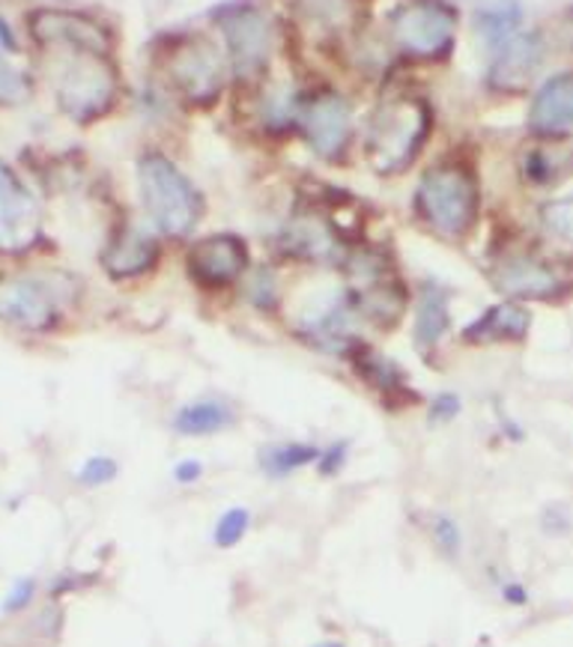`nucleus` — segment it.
<instances>
[{
  "mask_svg": "<svg viewBox=\"0 0 573 647\" xmlns=\"http://www.w3.org/2000/svg\"><path fill=\"white\" fill-rule=\"evenodd\" d=\"M60 51L54 69V93L60 111L79 123L105 116L117 102L120 81L105 51L54 49Z\"/></svg>",
  "mask_w": 573,
  "mask_h": 647,
  "instance_id": "f257e3e1",
  "label": "nucleus"
},
{
  "mask_svg": "<svg viewBox=\"0 0 573 647\" xmlns=\"http://www.w3.org/2000/svg\"><path fill=\"white\" fill-rule=\"evenodd\" d=\"M137 183L150 222L165 236L180 239L195 230L201 218V194L171 158L158 153L144 155L137 162Z\"/></svg>",
  "mask_w": 573,
  "mask_h": 647,
  "instance_id": "f03ea898",
  "label": "nucleus"
},
{
  "mask_svg": "<svg viewBox=\"0 0 573 647\" xmlns=\"http://www.w3.org/2000/svg\"><path fill=\"white\" fill-rule=\"evenodd\" d=\"M416 206L421 218L448 239L467 236L481 209L475 174L463 165L430 167L418 183Z\"/></svg>",
  "mask_w": 573,
  "mask_h": 647,
  "instance_id": "7ed1b4c3",
  "label": "nucleus"
},
{
  "mask_svg": "<svg viewBox=\"0 0 573 647\" xmlns=\"http://www.w3.org/2000/svg\"><path fill=\"white\" fill-rule=\"evenodd\" d=\"M430 132V111L421 99H391L368 129V162L379 174H398L412 165Z\"/></svg>",
  "mask_w": 573,
  "mask_h": 647,
  "instance_id": "20e7f679",
  "label": "nucleus"
},
{
  "mask_svg": "<svg viewBox=\"0 0 573 647\" xmlns=\"http://www.w3.org/2000/svg\"><path fill=\"white\" fill-rule=\"evenodd\" d=\"M457 16L442 0H409L391 16V37L409 58L437 60L454 45Z\"/></svg>",
  "mask_w": 573,
  "mask_h": 647,
  "instance_id": "39448f33",
  "label": "nucleus"
},
{
  "mask_svg": "<svg viewBox=\"0 0 573 647\" xmlns=\"http://www.w3.org/2000/svg\"><path fill=\"white\" fill-rule=\"evenodd\" d=\"M60 314L58 290L45 278L19 275L0 280V319L28 331H45Z\"/></svg>",
  "mask_w": 573,
  "mask_h": 647,
  "instance_id": "423d86ee",
  "label": "nucleus"
},
{
  "mask_svg": "<svg viewBox=\"0 0 573 647\" xmlns=\"http://www.w3.org/2000/svg\"><path fill=\"white\" fill-rule=\"evenodd\" d=\"M299 120L308 144L320 158L335 162L344 155L352 132V111L347 99H340L338 93H317L305 102Z\"/></svg>",
  "mask_w": 573,
  "mask_h": 647,
  "instance_id": "0eeeda50",
  "label": "nucleus"
},
{
  "mask_svg": "<svg viewBox=\"0 0 573 647\" xmlns=\"http://www.w3.org/2000/svg\"><path fill=\"white\" fill-rule=\"evenodd\" d=\"M40 206L10 167L0 165V251H24L40 236Z\"/></svg>",
  "mask_w": 573,
  "mask_h": 647,
  "instance_id": "6e6552de",
  "label": "nucleus"
},
{
  "mask_svg": "<svg viewBox=\"0 0 573 647\" xmlns=\"http://www.w3.org/2000/svg\"><path fill=\"white\" fill-rule=\"evenodd\" d=\"M167 69H171V78H174L180 93L192 102H209L222 90V60L209 42L188 39L183 45H176L167 58Z\"/></svg>",
  "mask_w": 573,
  "mask_h": 647,
  "instance_id": "1a4fd4ad",
  "label": "nucleus"
},
{
  "mask_svg": "<svg viewBox=\"0 0 573 647\" xmlns=\"http://www.w3.org/2000/svg\"><path fill=\"white\" fill-rule=\"evenodd\" d=\"M185 263H188V275L201 287H227L248 266V248H245V242L239 236L218 233V236H206V239L195 242Z\"/></svg>",
  "mask_w": 573,
  "mask_h": 647,
  "instance_id": "9d476101",
  "label": "nucleus"
},
{
  "mask_svg": "<svg viewBox=\"0 0 573 647\" xmlns=\"http://www.w3.org/2000/svg\"><path fill=\"white\" fill-rule=\"evenodd\" d=\"M224 39H227V49H231V60H234L236 72L243 78H252L263 72L266 60H269V21L263 19L260 12L252 7L227 12L222 19Z\"/></svg>",
  "mask_w": 573,
  "mask_h": 647,
  "instance_id": "9b49d317",
  "label": "nucleus"
},
{
  "mask_svg": "<svg viewBox=\"0 0 573 647\" xmlns=\"http://www.w3.org/2000/svg\"><path fill=\"white\" fill-rule=\"evenodd\" d=\"M30 33L37 37L42 49H90L108 54V33L96 21L75 16V12L42 10L33 12Z\"/></svg>",
  "mask_w": 573,
  "mask_h": 647,
  "instance_id": "f8f14e48",
  "label": "nucleus"
},
{
  "mask_svg": "<svg viewBox=\"0 0 573 647\" xmlns=\"http://www.w3.org/2000/svg\"><path fill=\"white\" fill-rule=\"evenodd\" d=\"M493 280L499 290L511 299H550L562 290V278L555 275L553 266L538 260L532 254H514L505 257L493 271Z\"/></svg>",
  "mask_w": 573,
  "mask_h": 647,
  "instance_id": "ddd939ff",
  "label": "nucleus"
},
{
  "mask_svg": "<svg viewBox=\"0 0 573 647\" xmlns=\"http://www.w3.org/2000/svg\"><path fill=\"white\" fill-rule=\"evenodd\" d=\"M544 60V42L538 33H516L495 49L490 66V88L502 93H520Z\"/></svg>",
  "mask_w": 573,
  "mask_h": 647,
  "instance_id": "4468645a",
  "label": "nucleus"
},
{
  "mask_svg": "<svg viewBox=\"0 0 573 647\" xmlns=\"http://www.w3.org/2000/svg\"><path fill=\"white\" fill-rule=\"evenodd\" d=\"M529 126L538 135H553L573 126V69L555 72L541 84L529 107Z\"/></svg>",
  "mask_w": 573,
  "mask_h": 647,
  "instance_id": "2eb2a0df",
  "label": "nucleus"
},
{
  "mask_svg": "<svg viewBox=\"0 0 573 647\" xmlns=\"http://www.w3.org/2000/svg\"><path fill=\"white\" fill-rule=\"evenodd\" d=\"M532 329V314L516 305V301H502L490 305L478 319H472L463 329L467 343H516Z\"/></svg>",
  "mask_w": 573,
  "mask_h": 647,
  "instance_id": "dca6fc26",
  "label": "nucleus"
},
{
  "mask_svg": "<svg viewBox=\"0 0 573 647\" xmlns=\"http://www.w3.org/2000/svg\"><path fill=\"white\" fill-rule=\"evenodd\" d=\"M158 260V245L150 233L137 230V227H126L117 239L111 242L102 254V266L108 275L114 278H135L144 275L146 269H153Z\"/></svg>",
  "mask_w": 573,
  "mask_h": 647,
  "instance_id": "f3484780",
  "label": "nucleus"
},
{
  "mask_svg": "<svg viewBox=\"0 0 573 647\" xmlns=\"http://www.w3.org/2000/svg\"><path fill=\"white\" fill-rule=\"evenodd\" d=\"M451 292L439 284H424L416 308V343L421 349H433L451 329Z\"/></svg>",
  "mask_w": 573,
  "mask_h": 647,
  "instance_id": "a211bd4d",
  "label": "nucleus"
},
{
  "mask_svg": "<svg viewBox=\"0 0 573 647\" xmlns=\"http://www.w3.org/2000/svg\"><path fill=\"white\" fill-rule=\"evenodd\" d=\"M236 421V412L224 400H195L176 412L174 430L180 435H213L222 433Z\"/></svg>",
  "mask_w": 573,
  "mask_h": 647,
  "instance_id": "6ab92c4d",
  "label": "nucleus"
},
{
  "mask_svg": "<svg viewBox=\"0 0 573 647\" xmlns=\"http://www.w3.org/2000/svg\"><path fill=\"white\" fill-rule=\"evenodd\" d=\"M356 373H361V379L368 382L370 388H377L379 394L386 397V400H395V397H409V400H416V394L409 391V382L403 377V370L389 361L386 356H377V352H359L356 356Z\"/></svg>",
  "mask_w": 573,
  "mask_h": 647,
  "instance_id": "aec40b11",
  "label": "nucleus"
},
{
  "mask_svg": "<svg viewBox=\"0 0 573 647\" xmlns=\"http://www.w3.org/2000/svg\"><path fill=\"white\" fill-rule=\"evenodd\" d=\"M520 21H523V7L516 0H493L475 12V28L481 30L490 49H499L508 39L516 37Z\"/></svg>",
  "mask_w": 573,
  "mask_h": 647,
  "instance_id": "412c9836",
  "label": "nucleus"
},
{
  "mask_svg": "<svg viewBox=\"0 0 573 647\" xmlns=\"http://www.w3.org/2000/svg\"><path fill=\"white\" fill-rule=\"evenodd\" d=\"M320 448L305 442H282V444H269L260 451V469L275 481H282L287 474L299 472L305 465H314L320 460Z\"/></svg>",
  "mask_w": 573,
  "mask_h": 647,
  "instance_id": "4be33fe9",
  "label": "nucleus"
},
{
  "mask_svg": "<svg viewBox=\"0 0 573 647\" xmlns=\"http://www.w3.org/2000/svg\"><path fill=\"white\" fill-rule=\"evenodd\" d=\"M252 528V511L248 507H231L218 516L213 528V543L218 550H234Z\"/></svg>",
  "mask_w": 573,
  "mask_h": 647,
  "instance_id": "5701e85b",
  "label": "nucleus"
},
{
  "mask_svg": "<svg viewBox=\"0 0 573 647\" xmlns=\"http://www.w3.org/2000/svg\"><path fill=\"white\" fill-rule=\"evenodd\" d=\"M430 537H433V546H437L446 558L457 561L460 552H463V532H460V522L451 516V513H433L430 516Z\"/></svg>",
  "mask_w": 573,
  "mask_h": 647,
  "instance_id": "b1692460",
  "label": "nucleus"
},
{
  "mask_svg": "<svg viewBox=\"0 0 573 647\" xmlns=\"http://www.w3.org/2000/svg\"><path fill=\"white\" fill-rule=\"evenodd\" d=\"M541 222H544L546 233H553L555 239L573 245V194H564V197H555V201L544 204Z\"/></svg>",
  "mask_w": 573,
  "mask_h": 647,
  "instance_id": "393cba45",
  "label": "nucleus"
},
{
  "mask_svg": "<svg viewBox=\"0 0 573 647\" xmlns=\"http://www.w3.org/2000/svg\"><path fill=\"white\" fill-rule=\"evenodd\" d=\"M120 465L111 460V456H90L84 460V465L79 469V481L84 486H105L117 477Z\"/></svg>",
  "mask_w": 573,
  "mask_h": 647,
  "instance_id": "a878e982",
  "label": "nucleus"
},
{
  "mask_svg": "<svg viewBox=\"0 0 573 647\" xmlns=\"http://www.w3.org/2000/svg\"><path fill=\"white\" fill-rule=\"evenodd\" d=\"M24 93H28L24 78H21L7 60L0 58V105H16V102L24 99Z\"/></svg>",
  "mask_w": 573,
  "mask_h": 647,
  "instance_id": "bb28decb",
  "label": "nucleus"
},
{
  "mask_svg": "<svg viewBox=\"0 0 573 647\" xmlns=\"http://www.w3.org/2000/svg\"><path fill=\"white\" fill-rule=\"evenodd\" d=\"M460 409H463V403H460V397L451 394V391H446V394H437L433 397V403H430V424H451L457 415H460Z\"/></svg>",
  "mask_w": 573,
  "mask_h": 647,
  "instance_id": "cd10ccee",
  "label": "nucleus"
},
{
  "mask_svg": "<svg viewBox=\"0 0 573 647\" xmlns=\"http://www.w3.org/2000/svg\"><path fill=\"white\" fill-rule=\"evenodd\" d=\"M37 597V579H19L10 588L7 599H3V612H21L24 606H30V599Z\"/></svg>",
  "mask_w": 573,
  "mask_h": 647,
  "instance_id": "c85d7f7f",
  "label": "nucleus"
},
{
  "mask_svg": "<svg viewBox=\"0 0 573 647\" xmlns=\"http://www.w3.org/2000/svg\"><path fill=\"white\" fill-rule=\"evenodd\" d=\"M347 454H350V442L331 444L329 451H323L320 460H317L320 474H338L344 469V463H347Z\"/></svg>",
  "mask_w": 573,
  "mask_h": 647,
  "instance_id": "c756f323",
  "label": "nucleus"
},
{
  "mask_svg": "<svg viewBox=\"0 0 573 647\" xmlns=\"http://www.w3.org/2000/svg\"><path fill=\"white\" fill-rule=\"evenodd\" d=\"M541 525H544L546 534L562 537V534L571 532V513L564 511V507H559V504H553V507H546V511L541 513Z\"/></svg>",
  "mask_w": 573,
  "mask_h": 647,
  "instance_id": "7c9ffc66",
  "label": "nucleus"
},
{
  "mask_svg": "<svg viewBox=\"0 0 573 647\" xmlns=\"http://www.w3.org/2000/svg\"><path fill=\"white\" fill-rule=\"evenodd\" d=\"M252 292H254V301H257V308H269V305L275 301L273 275H269V271H257V278H254V284H252Z\"/></svg>",
  "mask_w": 573,
  "mask_h": 647,
  "instance_id": "2f4dec72",
  "label": "nucleus"
},
{
  "mask_svg": "<svg viewBox=\"0 0 573 647\" xmlns=\"http://www.w3.org/2000/svg\"><path fill=\"white\" fill-rule=\"evenodd\" d=\"M204 477V463L201 460H192V456H185L180 463L174 465V481L188 486V483H197Z\"/></svg>",
  "mask_w": 573,
  "mask_h": 647,
  "instance_id": "473e14b6",
  "label": "nucleus"
},
{
  "mask_svg": "<svg viewBox=\"0 0 573 647\" xmlns=\"http://www.w3.org/2000/svg\"><path fill=\"white\" fill-rule=\"evenodd\" d=\"M499 590H502V599L508 606H525L529 603V590H525L523 582H505Z\"/></svg>",
  "mask_w": 573,
  "mask_h": 647,
  "instance_id": "72a5a7b5",
  "label": "nucleus"
},
{
  "mask_svg": "<svg viewBox=\"0 0 573 647\" xmlns=\"http://www.w3.org/2000/svg\"><path fill=\"white\" fill-rule=\"evenodd\" d=\"M0 37H3V45L10 51H16V37H12V30L3 24V19H0Z\"/></svg>",
  "mask_w": 573,
  "mask_h": 647,
  "instance_id": "f704fd0d",
  "label": "nucleus"
},
{
  "mask_svg": "<svg viewBox=\"0 0 573 647\" xmlns=\"http://www.w3.org/2000/svg\"><path fill=\"white\" fill-rule=\"evenodd\" d=\"M314 647H344L340 641H320V645H314Z\"/></svg>",
  "mask_w": 573,
  "mask_h": 647,
  "instance_id": "c9c22d12",
  "label": "nucleus"
}]
</instances>
